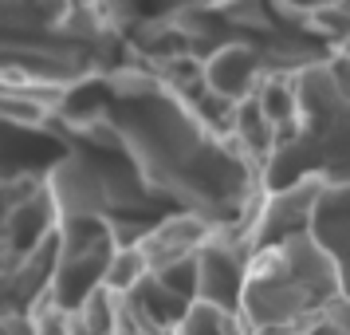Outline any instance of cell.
<instances>
[{
	"instance_id": "6da1fadb",
	"label": "cell",
	"mask_w": 350,
	"mask_h": 335,
	"mask_svg": "<svg viewBox=\"0 0 350 335\" xmlns=\"http://www.w3.org/2000/svg\"><path fill=\"white\" fill-rule=\"evenodd\" d=\"M334 308H342V269L307 233L271 240L248 253L237 332L264 323L307 332Z\"/></svg>"
}]
</instances>
